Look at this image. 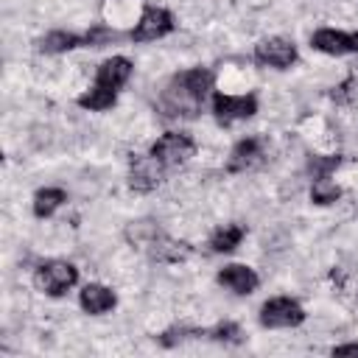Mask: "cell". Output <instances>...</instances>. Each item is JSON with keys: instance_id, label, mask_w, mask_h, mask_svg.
I'll use <instances>...</instances> for the list:
<instances>
[{"instance_id": "2", "label": "cell", "mask_w": 358, "mask_h": 358, "mask_svg": "<svg viewBox=\"0 0 358 358\" xmlns=\"http://www.w3.org/2000/svg\"><path fill=\"white\" fill-rule=\"evenodd\" d=\"M162 165H179L196 154V143L187 131H165L148 151Z\"/></svg>"}, {"instance_id": "8", "label": "cell", "mask_w": 358, "mask_h": 358, "mask_svg": "<svg viewBox=\"0 0 358 358\" xmlns=\"http://www.w3.org/2000/svg\"><path fill=\"white\" fill-rule=\"evenodd\" d=\"M218 282L227 285V288L235 291V294H252V291L257 288L260 277H257L255 268H249V266L229 263V266H224V268L218 271Z\"/></svg>"}, {"instance_id": "7", "label": "cell", "mask_w": 358, "mask_h": 358, "mask_svg": "<svg viewBox=\"0 0 358 358\" xmlns=\"http://www.w3.org/2000/svg\"><path fill=\"white\" fill-rule=\"evenodd\" d=\"M159 171H162V162H157L151 154L148 157H131V176H129V185L137 190V193H148L159 185Z\"/></svg>"}, {"instance_id": "22", "label": "cell", "mask_w": 358, "mask_h": 358, "mask_svg": "<svg viewBox=\"0 0 358 358\" xmlns=\"http://www.w3.org/2000/svg\"><path fill=\"white\" fill-rule=\"evenodd\" d=\"M187 333H193V330H187V327H171V330H165V333L159 336V341H162L165 347H173V344L182 341Z\"/></svg>"}, {"instance_id": "23", "label": "cell", "mask_w": 358, "mask_h": 358, "mask_svg": "<svg viewBox=\"0 0 358 358\" xmlns=\"http://www.w3.org/2000/svg\"><path fill=\"white\" fill-rule=\"evenodd\" d=\"M333 355H358V344H341V347H333Z\"/></svg>"}, {"instance_id": "11", "label": "cell", "mask_w": 358, "mask_h": 358, "mask_svg": "<svg viewBox=\"0 0 358 358\" xmlns=\"http://www.w3.org/2000/svg\"><path fill=\"white\" fill-rule=\"evenodd\" d=\"M263 157L260 151V140L257 137H246V140H238L229 151V159H227V171L238 173V171H246L252 165H257Z\"/></svg>"}, {"instance_id": "1", "label": "cell", "mask_w": 358, "mask_h": 358, "mask_svg": "<svg viewBox=\"0 0 358 358\" xmlns=\"http://www.w3.org/2000/svg\"><path fill=\"white\" fill-rule=\"evenodd\" d=\"M78 280V268L67 260H48L34 271V282L39 291H45L48 296H62L67 294V288H73Z\"/></svg>"}, {"instance_id": "24", "label": "cell", "mask_w": 358, "mask_h": 358, "mask_svg": "<svg viewBox=\"0 0 358 358\" xmlns=\"http://www.w3.org/2000/svg\"><path fill=\"white\" fill-rule=\"evenodd\" d=\"M352 50H358V34H352Z\"/></svg>"}, {"instance_id": "4", "label": "cell", "mask_w": 358, "mask_h": 358, "mask_svg": "<svg viewBox=\"0 0 358 358\" xmlns=\"http://www.w3.org/2000/svg\"><path fill=\"white\" fill-rule=\"evenodd\" d=\"M302 319H305V310L291 296H274L260 308L263 327H296Z\"/></svg>"}, {"instance_id": "3", "label": "cell", "mask_w": 358, "mask_h": 358, "mask_svg": "<svg viewBox=\"0 0 358 358\" xmlns=\"http://www.w3.org/2000/svg\"><path fill=\"white\" fill-rule=\"evenodd\" d=\"M171 31H173L171 11L162 8V6H145L140 20H137V25L131 28V39L134 42H154V39L171 34Z\"/></svg>"}, {"instance_id": "18", "label": "cell", "mask_w": 358, "mask_h": 358, "mask_svg": "<svg viewBox=\"0 0 358 358\" xmlns=\"http://www.w3.org/2000/svg\"><path fill=\"white\" fill-rule=\"evenodd\" d=\"M126 238H129L131 243H137V246H151V243L159 238V229H157V224H151V221H137V224H131V227L126 229Z\"/></svg>"}, {"instance_id": "13", "label": "cell", "mask_w": 358, "mask_h": 358, "mask_svg": "<svg viewBox=\"0 0 358 358\" xmlns=\"http://www.w3.org/2000/svg\"><path fill=\"white\" fill-rule=\"evenodd\" d=\"M64 201H67V193H64L62 187L36 190V196H34V215H36V218H48V215H53Z\"/></svg>"}, {"instance_id": "19", "label": "cell", "mask_w": 358, "mask_h": 358, "mask_svg": "<svg viewBox=\"0 0 358 358\" xmlns=\"http://www.w3.org/2000/svg\"><path fill=\"white\" fill-rule=\"evenodd\" d=\"M338 165H341V157L338 154H316V157H310L308 171L313 173V179H319V176H330Z\"/></svg>"}, {"instance_id": "17", "label": "cell", "mask_w": 358, "mask_h": 358, "mask_svg": "<svg viewBox=\"0 0 358 358\" xmlns=\"http://www.w3.org/2000/svg\"><path fill=\"white\" fill-rule=\"evenodd\" d=\"M338 196H341L338 185L330 182L327 176H319V179L313 182V187H310V199H313V204H336Z\"/></svg>"}, {"instance_id": "20", "label": "cell", "mask_w": 358, "mask_h": 358, "mask_svg": "<svg viewBox=\"0 0 358 358\" xmlns=\"http://www.w3.org/2000/svg\"><path fill=\"white\" fill-rule=\"evenodd\" d=\"M210 336L215 338V341H241V330H238V324H232V322H221V324H215L213 330H210Z\"/></svg>"}, {"instance_id": "6", "label": "cell", "mask_w": 358, "mask_h": 358, "mask_svg": "<svg viewBox=\"0 0 358 358\" xmlns=\"http://www.w3.org/2000/svg\"><path fill=\"white\" fill-rule=\"evenodd\" d=\"M213 112L215 117L227 126L232 120H243V117H252L257 112V98L249 92V95H224L218 92L213 98Z\"/></svg>"}, {"instance_id": "21", "label": "cell", "mask_w": 358, "mask_h": 358, "mask_svg": "<svg viewBox=\"0 0 358 358\" xmlns=\"http://www.w3.org/2000/svg\"><path fill=\"white\" fill-rule=\"evenodd\" d=\"M115 36H117L115 31L95 28V31H90V34L84 36V42H87V45H92V48H103V42H109V39H115Z\"/></svg>"}, {"instance_id": "15", "label": "cell", "mask_w": 358, "mask_h": 358, "mask_svg": "<svg viewBox=\"0 0 358 358\" xmlns=\"http://www.w3.org/2000/svg\"><path fill=\"white\" fill-rule=\"evenodd\" d=\"M81 42H84V39L76 36V34H70V31H50L48 36H42L39 48H42L45 53H64V50H73V48L81 45Z\"/></svg>"}, {"instance_id": "10", "label": "cell", "mask_w": 358, "mask_h": 358, "mask_svg": "<svg viewBox=\"0 0 358 358\" xmlns=\"http://www.w3.org/2000/svg\"><path fill=\"white\" fill-rule=\"evenodd\" d=\"M129 76H131V62H129L126 56H112V59H106V62L98 67L95 84L109 87V90H117V87H123V84L129 81Z\"/></svg>"}, {"instance_id": "12", "label": "cell", "mask_w": 358, "mask_h": 358, "mask_svg": "<svg viewBox=\"0 0 358 358\" xmlns=\"http://www.w3.org/2000/svg\"><path fill=\"white\" fill-rule=\"evenodd\" d=\"M78 302H81V308H84L87 313L101 316V313H106V310L115 308V294H112L106 285H101V282H90V285L81 288Z\"/></svg>"}, {"instance_id": "14", "label": "cell", "mask_w": 358, "mask_h": 358, "mask_svg": "<svg viewBox=\"0 0 358 358\" xmlns=\"http://www.w3.org/2000/svg\"><path fill=\"white\" fill-rule=\"evenodd\" d=\"M117 90H109V87H101V84H95V87H90L87 92H81L78 95V106L81 109H92V112H101V109H109L112 103H115V95Z\"/></svg>"}, {"instance_id": "16", "label": "cell", "mask_w": 358, "mask_h": 358, "mask_svg": "<svg viewBox=\"0 0 358 358\" xmlns=\"http://www.w3.org/2000/svg\"><path fill=\"white\" fill-rule=\"evenodd\" d=\"M241 241H243V227H238V224H227V227H221V229L213 232L210 246H213V252H232Z\"/></svg>"}, {"instance_id": "5", "label": "cell", "mask_w": 358, "mask_h": 358, "mask_svg": "<svg viewBox=\"0 0 358 358\" xmlns=\"http://www.w3.org/2000/svg\"><path fill=\"white\" fill-rule=\"evenodd\" d=\"M255 62L263 64V67L285 70L296 62V45L285 36H268L260 45H255Z\"/></svg>"}, {"instance_id": "9", "label": "cell", "mask_w": 358, "mask_h": 358, "mask_svg": "<svg viewBox=\"0 0 358 358\" xmlns=\"http://www.w3.org/2000/svg\"><path fill=\"white\" fill-rule=\"evenodd\" d=\"M310 45L327 56H344L352 50V34H344V31H336V28H319L313 36H310Z\"/></svg>"}]
</instances>
